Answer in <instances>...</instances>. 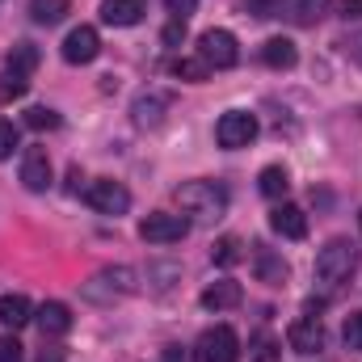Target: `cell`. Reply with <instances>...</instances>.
I'll use <instances>...</instances> for the list:
<instances>
[{
  "mask_svg": "<svg viewBox=\"0 0 362 362\" xmlns=\"http://www.w3.org/2000/svg\"><path fill=\"white\" fill-rule=\"evenodd\" d=\"M177 206L194 223H219L228 215V189L219 181H185L177 185Z\"/></svg>",
  "mask_w": 362,
  "mask_h": 362,
  "instance_id": "cell-1",
  "label": "cell"
},
{
  "mask_svg": "<svg viewBox=\"0 0 362 362\" xmlns=\"http://www.w3.org/2000/svg\"><path fill=\"white\" fill-rule=\"evenodd\" d=\"M354 270H358V249L350 240H329L316 253V286H325V291L346 286L354 278Z\"/></svg>",
  "mask_w": 362,
  "mask_h": 362,
  "instance_id": "cell-2",
  "label": "cell"
},
{
  "mask_svg": "<svg viewBox=\"0 0 362 362\" xmlns=\"http://www.w3.org/2000/svg\"><path fill=\"white\" fill-rule=\"evenodd\" d=\"M139 291V274L131 266H110V270H97L85 282V299L93 303H114V299H127Z\"/></svg>",
  "mask_w": 362,
  "mask_h": 362,
  "instance_id": "cell-3",
  "label": "cell"
},
{
  "mask_svg": "<svg viewBox=\"0 0 362 362\" xmlns=\"http://www.w3.org/2000/svg\"><path fill=\"white\" fill-rule=\"evenodd\" d=\"M194 362H240V337H236V329H228V325L206 329L194 341Z\"/></svg>",
  "mask_w": 362,
  "mask_h": 362,
  "instance_id": "cell-4",
  "label": "cell"
},
{
  "mask_svg": "<svg viewBox=\"0 0 362 362\" xmlns=\"http://www.w3.org/2000/svg\"><path fill=\"white\" fill-rule=\"evenodd\" d=\"M198 55H202L215 72H223V68H236V59H240V42H236L232 30H206V34L198 38Z\"/></svg>",
  "mask_w": 362,
  "mask_h": 362,
  "instance_id": "cell-5",
  "label": "cell"
},
{
  "mask_svg": "<svg viewBox=\"0 0 362 362\" xmlns=\"http://www.w3.org/2000/svg\"><path fill=\"white\" fill-rule=\"evenodd\" d=\"M215 139H219V148H232V152L236 148H249L257 139V118L245 114V110H228L215 122Z\"/></svg>",
  "mask_w": 362,
  "mask_h": 362,
  "instance_id": "cell-6",
  "label": "cell"
},
{
  "mask_svg": "<svg viewBox=\"0 0 362 362\" xmlns=\"http://www.w3.org/2000/svg\"><path fill=\"white\" fill-rule=\"evenodd\" d=\"M85 202H89L97 215H127L131 211V189L122 181H89L85 185Z\"/></svg>",
  "mask_w": 362,
  "mask_h": 362,
  "instance_id": "cell-7",
  "label": "cell"
},
{
  "mask_svg": "<svg viewBox=\"0 0 362 362\" xmlns=\"http://www.w3.org/2000/svg\"><path fill=\"white\" fill-rule=\"evenodd\" d=\"M185 232H189V219H185V215H169V211H152V215L139 223V236H144L148 245H177Z\"/></svg>",
  "mask_w": 362,
  "mask_h": 362,
  "instance_id": "cell-8",
  "label": "cell"
},
{
  "mask_svg": "<svg viewBox=\"0 0 362 362\" xmlns=\"http://www.w3.org/2000/svg\"><path fill=\"white\" fill-rule=\"evenodd\" d=\"M169 105H173V93L144 89L135 101H131V118H135V127H160L165 114H169Z\"/></svg>",
  "mask_w": 362,
  "mask_h": 362,
  "instance_id": "cell-9",
  "label": "cell"
},
{
  "mask_svg": "<svg viewBox=\"0 0 362 362\" xmlns=\"http://www.w3.org/2000/svg\"><path fill=\"white\" fill-rule=\"evenodd\" d=\"M101 55V34L93 30V25H76L68 38H64V59L68 64H76V68H85Z\"/></svg>",
  "mask_w": 362,
  "mask_h": 362,
  "instance_id": "cell-10",
  "label": "cell"
},
{
  "mask_svg": "<svg viewBox=\"0 0 362 362\" xmlns=\"http://www.w3.org/2000/svg\"><path fill=\"white\" fill-rule=\"evenodd\" d=\"M286 341H291L295 354H320L325 350V325H320V316H299L286 329Z\"/></svg>",
  "mask_w": 362,
  "mask_h": 362,
  "instance_id": "cell-11",
  "label": "cell"
},
{
  "mask_svg": "<svg viewBox=\"0 0 362 362\" xmlns=\"http://www.w3.org/2000/svg\"><path fill=\"white\" fill-rule=\"evenodd\" d=\"M21 185L30 194H42L51 185V156H47V148H25L21 152Z\"/></svg>",
  "mask_w": 362,
  "mask_h": 362,
  "instance_id": "cell-12",
  "label": "cell"
},
{
  "mask_svg": "<svg viewBox=\"0 0 362 362\" xmlns=\"http://www.w3.org/2000/svg\"><path fill=\"white\" fill-rule=\"evenodd\" d=\"M270 228L278 232V236H286V240H303V236H308V215H303V206L282 202V206H274Z\"/></svg>",
  "mask_w": 362,
  "mask_h": 362,
  "instance_id": "cell-13",
  "label": "cell"
},
{
  "mask_svg": "<svg viewBox=\"0 0 362 362\" xmlns=\"http://www.w3.org/2000/svg\"><path fill=\"white\" fill-rule=\"evenodd\" d=\"M253 270H257V282H266V286H282L291 278V266L266 245H253Z\"/></svg>",
  "mask_w": 362,
  "mask_h": 362,
  "instance_id": "cell-14",
  "label": "cell"
},
{
  "mask_svg": "<svg viewBox=\"0 0 362 362\" xmlns=\"http://www.w3.org/2000/svg\"><path fill=\"white\" fill-rule=\"evenodd\" d=\"M240 299H245V291H240V282H232V278L211 282V286L202 291V308H206V312H232V308H240Z\"/></svg>",
  "mask_w": 362,
  "mask_h": 362,
  "instance_id": "cell-15",
  "label": "cell"
},
{
  "mask_svg": "<svg viewBox=\"0 0 362 362\" xmlns=\"http://www.w3.org/2000/svg\"><path fill=\"white\" fill-rule=\"evenodd\" d=\"M38 329H42V337H64L68 329H72V308L68 303H59V299H47L42 308H38Z\"/></svg>",
  "mask_w": 362,
  "mask_h": 362,
  "instance_id": "cell-16",
  "label": "cell"
},
{
  "mask_svg": "<svg viewBox=\"0 0 362 362\" xmlns=\"http://www.w3.org/2000/svg\"><path fill=\"white\" fill-rule=\"evenodd\" d=\"M262 64H266V68H278V72H286V68L299 64V47H295L291 38H266V42H262Z\"/></svg>",
  "mask_w": 362,
  "mask_h": 362,
  "instance_id": "cell-17",
  "label": "cell"
},
{
  "mask_svg": "<svg viewBox=\"0 0 362 362\" xmlns=\"http://www.w3.org/2000/svg\"><path fill=\"white\" fill-rule=\"evenodd\" d=\"M139 17H144V0H101L105 25H135Z\"/></svg>",
  "mask_w": 362,
  "mask_h": 362,
  "instance_id": "cell-18",
  "label": "cell"
},
{
  "mask_svg": "<svg viewBox=\"0 0 362 362\" xmlns=\"http://www.w3.org/2000/svg\"><path fill=\"white\" fill-rule=\"evenodd\" d=\"M30 320H34V308L25 295H0V325L4 329H21Z\"/></svg>",
  "mask_w": 362,
  "mask_h": 362,
  "instance_id": "cell-19",
  "label": "cell"
},
{
  "mask_svg": "<svg viewBox=\"0 0 362 362\" xmlns=\"http://www.w3.org/2000/svg\"><path fill=\"white\" fill-rule=\"evenodd\" d=\"M169 72L177 76V81H189V85H202L206 76H211V64L202 59V55H181L169 64Z\"/></svg>",
  "mask_w": 362,
  "mask_h": 362,
  "instance_id": "cell-20",
  "label": "cell"
},
{
  "mask_svg": "<svg viewBox=\"0 0 362 362\" xmlns=\"http://www.w3.org/2000/svg\"><path fill=\"white\" fill-rule=\"evenodd\" d=\"M286 185H291V177H286V169H282V165H266V169L257 173V189H262L266 198H282V194H286Z\"/></svg>",
  "mask_w": 362,
  "mask_h": 362,
  "instance_id": "cell-21",
  "label": "cell"
},
{
  "mask_svg": "<svg viewBox=\"0 0 362 362\" xmlns=\"http://www.w3.org/2000/svg\"><path fill=\"white\" fill-rule=\"evenodd\" d=\"M8 72H21V76H30L34 68H38V51H34V42H17L13 51H8V64H4Z\"/></svg>",
  "mask_w": 362,
  "mask_h": 362,
  "instance_id": "cell-22",
  "label": "cell"
},
{
  "mask_svg": "<svg viewBox=\"0 0 362 362\" xmlns=\"http://www.w3.org/2000/svg\"><path fill=\"white\" fill-rule=\"evenodd\" d=\"M64 13H68V0H30V17L38 25H55L64 21Z\"/></svg>",
  "mask_w": 362,
  "mask_h": 362,
  "instance_id": "cell-23",
  "label": "cell"
},
{
  "mask_svg": "<svg viewBox=\"0 0 362 362\" xmlns=\"http://www.w3.org/2000/svg\"><path fill=\"white\" fill-rule=\"evenodd\" d=\"M30 89V76H21V72H0V105H8V101H17V97H25Z\"/></svg>",
  "mask_w": 362,
  "mask_h": 362,
  "instance_id": "cell-24",
  "label": "cell"
},
{
  "mask_svg": "<svg viewBox=\"0 0 362 362\" xmlns=\"http://www.w3.org/2000/svg\"><path fill=\"white\" fill-rule=\"evenodd\" d=\"M240 257H245V253H240V240H236V236H219L215 249H211V262H215V266H236Z\"/></svg>",
  "mask_w": 362,
  "mask_h": 362,
  "instance_id": "cell-25",
  "label": "cell"
},
{
  "mask_svg": "<svg viewBox=\"0 0 362 362\" xmlns=\"http://www.w3.org/2000/svg\"><path fill=\"white\" fill-rule=\"evenodd\" d=\"M25 127H30V131H55V127H59V114L47 110V105H30V110H25Z\"/></svg>",
  "mask_w": 362,
  "mask_h": 362,
  "instance_id": "cell-26",
  "label": "cell"
},
{
  "mask_svg": "<svg viewBox=\"0 0 362 362\" xmlns=\"http://www.w3.org/2000/svg\"><path fill=\"white\" fill-rule=\"evenodd\" d=\"M249 362H278V341H274L270 333H257L249 341Z\"/></svg>",
  "mask_w": 362,
  "mask_h": 362,
  "instance_id": "cell-27",
  "label": "cell"
},
{
  "mask_svg": "<svg viewBox=\"0 0 362 362\" xmlns=\"http://www.w3.org/2000/svg\"><path fill=\"white\" fill-rule=\"evenodd\" d=\"M329 8V0H295L291 4V13H295V21L299 25H312V21H320V13Z\"/></svg>",
  "mask_w": 362,
  "mask_h": 362,
  "instance_id": "cell-28",
  "label": "cell"
},
{
  "mask_svg": "<svg viewBox=\"0 0 362 362\" xmlns=\"http://www.w3.org/2000/svg\"><path fill=\"white\" fill-rule=\"evenodd\" d=\"M341 337H346V350H362V312L346 316V329H341Z\"/></svg>",
  "mask_w": 362,
  "mask_h": 362,
  "instance_id": "cell-29",
  "label": "cell"
},
{
  "mask_svg": "<svg viewBox=\"0 0 362 362\" xmlns=\"http://www.w3.org/2000/svg\"><path fill=\"white\" fill-rule=\"evenodd\" d=\"M13 152H17V127L0 118V160H8Z\"/></svg>",
  "mask_w": 362,
  "mask_h": 362,
  "instance_id": "cell-30",
  "label": "cell"
},
{
  "mask_svg": "<svg viewBox=\"0 0 362 362\" xmlns=\"http://www.w3.org/2000/svg\"><path fill=\"white\" fill-rule=\"evenodd\" d=\"M21 350H25V346H21L13 333H4V337H0V362H21V358H25Z\"/></svg>",
  "mask_w": 362,
  "mask_h": 362,
  "instance_id": "cell-31",
  "label": "cell"
},
{
  "mask_svg": "<svg viewBox=\"0 0 362 362\" xmlns=\"http://www.w3.org/2000/svg\"><path fill=\"white\" fill-rule=\"evenodd\" d=\"M282 4H286V0H249V13H253V17H278Z\"/></svg>",
  "mask_w": 362,
  "mask_h": 362,
  "instance_id": "cell-32",
  "label": "cell"
},
{
  "mask_svg": "<svg viewBox=\"0 0 362 362\" xmlns=\"http://www.w3.org/2000/svg\"><path fill=\"white\" fill-rule=\"evenodd\" d=\"M194 4H198V0H165V8L173 13V21H185V17H194Z\"/></svg>",
  "mask_w": 362,
  "mask_h": 362,
  "instance_id": "cell-33",
  "label": "cell"
},
{
  "mask_svg": "<svg viewBox=\"0 0 362 362\" xmlns=\"http://www.w3.org/2000/svg\"><path fill=\"white\" fill-rule=\"evenodd\" d=\"M160 38H165V42H169V47H177V42H185V21H169V25H165V34H160Z\"/></svg>",
  "mask_w": 362,
  "mask_h": 362,
  "instance_id": "cell-34",
  "label": "cell"
},
{
  "mask_svg": "<svg viewBox=\"0 0 362 362\" xmlns=\"http://www.w3.org/2000/svg\"><path fill=\"white\" fill-rule=\"evenodd\" d=\"M341 17L346 21H362V0H341Z\"/></svg>",
  "mask_w": 362,
  "mask_h": 362,
  "instance_id": "cell-35",
  "label": "cell"
},
{
  "mask_svg": "<svg viewBox=\"0 0 362 362\" xmlns=\"http://www.w3.org/2000/svg\"><path fill=\"white\" fill-rule=\"evenodd\" d=\"M38 362H64V346H47V350L38 354Z\"/></svg>",
  "mask_w": 362,
  "mask_h": 362,
  "instance_id": "cell-36",
  "label": "cell"
},
{
  "mask_svg": "<svg viewBox=\"0 0 362 362\" xmlns=\"http://www.w3.org/2000/svg\"><path fill=\"white\" fill-rule=\"evenodd\" d=\"M165 362H185V354H181V346H165Z\"/></svg>",
  "mask_w": 362,
  "mask_h": 362,
  "instance_id": "cell-37",
  "label": "cell"
},
{
  "mask_svg": "<svg viewBox=\"0 0 362 362\" xmlns=\"http://www.w3.org/2000/svg\"><path fill=\"white\" fill-rule=\"evenodd\" d=\"M358 223H362V215H358Z\"/></svg>",
  "mask_w": 362,
  "mask_h": 362,
  "instance_id": "cell-38",
  "label": "cell"
}]
</instances>
